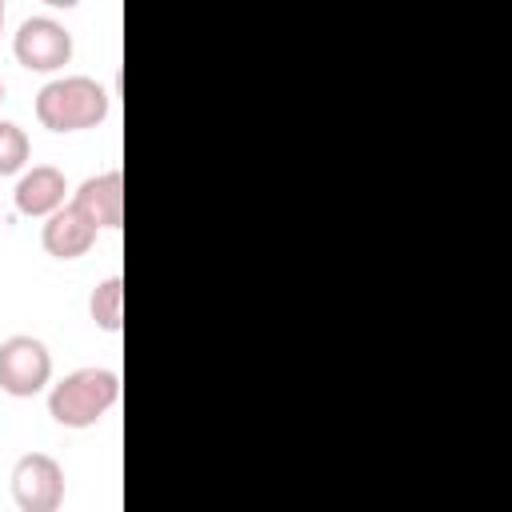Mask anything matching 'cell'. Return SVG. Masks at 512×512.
<instances>
[{"label":"cell","instance_id":"cell-1","mask_svg":"<svg viewBox=\"0 0 512 512\" xmlns=\"http://www.w3.org/2000/svg\"><path fill=\"white\" fill-rule=\"evenodd\" d=\"M120 400V376L112 368H76L48 388V416L64 428H92L100 424Z\"/></svg>","mask_w":512,"mask_h":512},{"label":"cell","instance_id":"cell-2","mask_svg":"<svg viewBox=\"0 0 512 512\" xmlns=\"http://www.w3.org/2000/svg\"><path fill=\"white\" fill-rule=\"evenodd\" d=\"M108 116V92L92 76H56L36 92V120L52 132H84Z\"/></svg>","mask_w":512,"mask_h":512},{"label":"cell","instance_id":"cell-3","mask_svg":"<svg viewBox=\"0 0 512 512\" xmlns=\"http://www.w3.org/2000/svg\"><path fill=\"white\" fill-rule=\"evenodd\" d=\"M52 380V352L40 336L16 332L0 340V388L8 396H36Z\"/></svg>","mask_w":512,"mask_h":512},{"label":"cell","instance_id":"cell-4","mask_svg":"<svg viewBox=\"0 0 512 512\" xmlns=\"http://www.w3.org/2000/svg\"><path fill=\"white\" fill-rule=\"evenodd\" d=\"M8 480L20 512H56L64 504V468L48 452H24Z\"/></svg>","mask_w":512,"mask_h":512},{"label":"cell","instance_id":"cell-5","mask_svg":"<svg viewBox=\"0 0 512 512\" xmlns=\"http://www.w3.org/2000/svg\"><path fill=\"white\" fill-rule=\"evenodd\" d=\"M12 52L28 72H60L72 60V32L52 16H28L12 36Z\"/></svg>","mask_w":512,"mask_h":512},{"label":"cell","instance_id":"cell-6","mask_svg":"<svg viewBox=\"0 0 512 512\" xmlns=\"http://www.w3.org/2000/svg\"><path fill=\"white\" fill-rule=\"evenodd\" d=\"M96 232H100V228H96L76 204H60L56 212L44 216V224H40V244H44V252L56 256V260H76V256H84V252L96 244Z\"/></svg>","mask_w":512,"mask_h":512},{"label":"cell","instance_id":"cell-7","mask_svg":"<svg viewBox=\"0 0 512 512\" xmlns=\"http://www.w3.org/2000/svg\"><path fill=\"white\" fill-rule=\"evenodd\" d=\"M68 204H76L96 228H120V220H124V176H120V168L88 176L72 192Z\"/></svg>","mask_w":512,"mask_h":512},{"label":"cell","instance_id":"cell-8","mask_svg":"<svg viewBox=\"0 0 512 512\" xmlns=\"http://www.w3.org/2000/svg\"><path fill=\"white\" fill-rule=\"evenodd\" d=\"M64 192H68V180L56 164H32L20 172L12 196H16V208L24 216H48L64 204Z\"/></svg>","mask_w":512,"mask_h":512},{"label":"cell","instance_id":"cell-9","mask_svg":"<svg viewBox=\"0 0 512 512\" xmlns=\"http://www.w3.org/2000/svg\"><path fill=\"white\" fill-rule=\"evenodd\" d=\"M88 316H92L96 328L120 332V324H124V280H120V276H108V280H100V284L92 288V296H88Z\"/></svg>","mask_w":512,"mask_h":512},{"label":"cell","instance_id":"cell-10","mask_svg":"<svg viewBox=\"0 0 512 512\" xmlns=\"http://www.w3.org/2000/svg\"><path fill=\"white\" fill-rule=\"evenodd\" d=\"M32 156V144H28V132L16 124V120H0V176H12V172H24Z\"/></svg>","mask_w":512,"mask_h":512},{"label":"cell","instance_id":"cell-11","mask_svg":"<svg viewBox=\"0 0 512 512\" xmlns=\"http://www.w3.org/2000/svg\"><path fill=\"white\" fill-rule=\"evenodd\" d=\"M44 4H48V8H76L80 0H44Z\"/></svg>","mask_w":512,"mask_h":512},{"label":"cell","instance_id":"cell-12","mask_svg":"<svg viewBox=\"0 0 512 512\" xmlns=\"http://www.w3.org/2000/svg\"><path fill=\"white\" fill-rule=\"evenodd\" d=\"M0 32H4V0H0Z\"/></svg>","mask_w":512,"mask_h":512},{"label":"cell","instance_id":"cell-13","mask_svg":"<svg viewBox=\"0 0 512 512\" xmlns=\"http://www.w3.org/2000/svg\"><path fill=\"white\" fill-rule=\"evenodd\" d=\"M0 104H4V80H0Z\"/></svg>","mask_w":512,"mask_h":512}]
</instances>
